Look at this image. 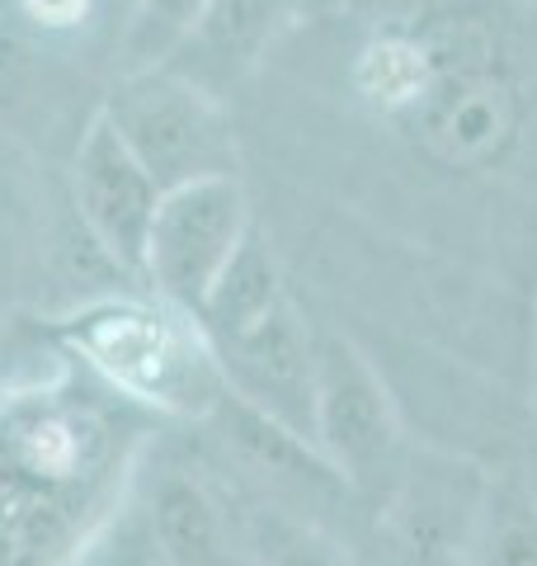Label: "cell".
Instances as JSON below:
<instances>
[{
	"mask_svg": "<svg viewBox=\"0 0 537 566\" xmlns=\"http://www.w3.org/2000/svg\"><path fill=\"white\" fill-rule=\"evenodd\" d=\"M250 232L255 222H250V193L241 175H212V180L166 189L141 274L170 307L193 316Z\"/></svg>",
	"mask_w": 537,
	"mask_h": 566,
	"instance_id": "obj_5",
	"label": "cell"
},
{
	"mask_svg": "<svg viewBox=\"0 0 537 566\" xmlns=\"http://www.w3.org/2000/svg\"><path fill=\"white\" fill-rule=\"evenodd\" d=\"M76 349L118 392L175 416H212L227 397L218 354L189 312L99 307L76 326Z\"/></svg>",
	"mask_w": 537,
	"mask_h": 566,
	"instance_id": "obj_1",
	"label": "cell"
},
{
	"mask_svg": "<svg viewBox=\"0 0 537 566\" xmlns=\"http://www.w3.org/2000/svg\"><path fill=\"white\" fill-rule=\"evenodd\" d=\"M524 482H528V486H533V495H537V463H533V472L524 476Z\"/></svg>",
	"mask_w": 537,
	"mask_h": 566,
	"instance_id": "obj_20",
	"label": "cell"
},
{
	"mask_svg": "<svg viewBox=\"0 0 537 566\" xmlns=\"http://www.w3.org/2000/svg\"><path fill=\"white\" fill-rule=\"evenodd\" d=\"M434 48V85L401 123L424 156L453 170L495 166L518 137V95L491 66L481 33H443Z\"/></svg>",
	"mask_w": 537,
	"mask_h": 566,
	"instance_id": "obj_4",
	"label": "cell"
},
{
	"mask_svg": "<svg viewBox=\"0 0 537 566\" xmlns=\"http://www.w3.org/2000/svg\"><path fill=\"white\" fill-rule=\"evenodd\" d=\"M316 453L339 482L382 505L406 463V430L382 374L345 335H316Z\"/></svg>",
	"mask_w": 537,
	"mask_h": 566,
	"instance_id": "obj_3",
	"label": "cell"
},
{
	"mask_svg": "<svg viewBox=\"0 0 537 566\" xmlns=\"http://www.w3.org/2000/svg\"><path fill=\"white\" fill-rule=\"evenodd\" d=\"M533 411H537V316H533Z\"/></svg>",
	"mask_w": 537,
	"mask_h": 566,
	"instance_id": "obj_19",
	"label": "cell"
},
{
	"mask_svg": "<svg viewBox=\"0 0 537 566\" xmlns=\"http://www.w3.org/2000/svg\"><path fill=\"white\" fill-rule=\"evenodd\" d=\"M297 20V0H208L199 29L175 52L170 71L193 81L212 99H222L231 85H241L260 66L264 52Z\"/></svg>",
	"mask_w": 537,
	"mask_h": 566,
	"instance_id": "obj_9",
	"label": "cell"
},
{
	"mask_svg": "<svg viewBox=\"0 0 537 566\" xmlns=\"http://www.w3.org/2000/svg\"><path fill=\"white\" fill-rule=\"evenodd\" d=\"M118 6H123V14H128V6H133V0H118Z\"/></svg>",
	"mask_w": 537,
	"mask_h": 566,
	"instance_id": "obj_21",
	"label": "cell"
},
{
	"mask_svg": "<svg viewBox=\"0 0 537 566\" xmlns=\"http://www.w3.org/2000/svg\"><path fill=\"white\" fill-rule=\"evenodd\" d=\"M99 118L137 156V166L160 185V193L212 180V175H236V137H231L222 99L175 76L170 66L123 71Z\"/></svg>",
	"mask_w": 537,
	"mask_h": 566,
	"instance_id": "obj_2",
	"label": "cell"
},
{
	"mask_svg": "<svg viewBox=\"0 0 537 566\" xmlns=\"http://www.w3.org/2000/svg\"><path fill=\"white\" fill-rule=\"evenodd\" d=\"M434 85V48L420 33H368L354 62V91L372 109L406 118Z\"/></svg>",
	"mask_w": 537,
	"mask_h": 566,
	"instance_id": "obj_12",
	"label": "cell"
},
{
	"mask_svg": "<svg viewBox=\"0 0 537 566\" xmlns=\"http://www.w3.org/2000/svg\"><path fill=\"white\" fill-rule=\"evenodd\" d=\"M71 193H76L81 222L99 241V251L114 255L123 270L141 274L147 237L160 208V185L137 166V156L123 147L104 118L81 133L76 161H71Z\"/></svg>",
	"mask_w": 537,
	"mask_h": 566,
	"instance_id": "obj_8",
	"label": "cell"
},
{
	"mask_svg": "<svg viewBox=\"0 0 537 566\" xmlns=\"http://www.w3.org/2000/svg\"><path fill=\"white\" fill-rule=\"evenodd\" d=\"M227 392L316 449V331L293 303H278L260 326L212 345Z\"/></svg>",
	"mask_w": 537,
	"mask_h": 566,
	"instance_id": "obj_7",
	"label": "cell"
},
{
	"mask_svg": "<svg viewBox=\"0 0 537 566\" xmlns=\"http://www.w3.org/2000/svg\"><path fill=\"white\" fill-rule=\"evenodd\" d=\"M203 10H208V0H133L128 14H123V33H118L123 71L170 66L175 52L199 29Z\"/></svg>",
	"mask_w": 537,
	"mask_h": 566,
	"instance_id": "obj_15",
	"label": "cell"
},
{
	"mask_svg": "<svg viewBox=\"0 0 537 566\" xmlns=\"http://www.w3.org/2000/svg\"><path fill=\"white\" fill-rule=\"evenodd\" d=\"M302 20H335V14H345V0H297Z\"/></svg>",
	"mask_w": 537,
	"mask_h": 566,
	"instance_id": "obj_18",
	"label": "cell"
},
{
	"mask_svg": "<svg viewBox=\"0 0 537 566\" xmlns=\"http://www.w3.org/2000/svg\"><path fill=\"white\" fill-rule=\"evenodd\" d=\"M429 0H345V14L368 33H420Z\"/></svg>",
	"mask_w": 537,
	"mask_h": 566,
	"instance_id": "obj_16",
	"label": "cell"
},
{
	"mask_svg": "<svg viewBox=\"0 0 537 566\" xmlns=\"http://www.w3.org/2000/svg\"><path fill=\"white\" fill-rule=\"evenodd\" d=\"M241 566H354V557L316 520L255 505L241 520Z\"/></svg>",
	"mask_w": 537,
	"mask_h": 566,
	"instance_id": "obj_14",
	"label": "cell"
},
{
	"mask_svg": "<svg viewBox=\"0 0 537 566\" xmlns=\"http://www.w3.org/2000/svg\"><path fill=\"white\" fill-rule=\"evenodd\" d=\"M151 528L170 566H241V528L199 476L170 472L156 486Z\"/></svg>",
	"mask_w": 537,
	"mask_h": 566,
	"instance_id": "obj_10",
	"label": "cell"
},
{
	"mask_svg": "<svg viewBox=\"0 0 537 566\" xmlns=\"http://www.w3.org/2000/svg\"><path fill=\"white\" fill-rule=\"evenodd\" d=\"M467 566H537V495L524 476H486Z\"/></svg>",
	"mask_w": 537,
	"mask_h": 566,
	"instance_id": "obj_13",
	"label": "cell"
},
{
	"mask_svg": "<svg viewBox=\"0 0 537 566\" xmlns=\"http://www.w3.org/2000/svg\"><path fill=\"white\" fill-rule=\"evenodd\" d=\"M278 303H288L278 260H274V251H268V241L260 232H250L245 245L218 274V283L208 289L199 312H193V322H199V331L208 335V345H222V340H231V335L260 326Z\"/></svg>",
	"mask_w": 537,
	"mask_h": 566,
	"instance_id": "obj_11",
	"label": "cell"
},
{
	"mask_svg": "<svg viewBox=\"0 0 537 566\" xmlns=\"http://www.w3.org/2000/svg\"><path fill=\"white\" fill-rule=\"evenodd\" d=\"M486 476L467 458L406 449L397 482L382 495V538L397 566H467Z\"/></svg>",
	"mask_w": 537,
	"mask_h": 566,
	"instance_id": "obj_6",
	"label": "cell"
},
{
	"mask_svg": "<svg viewBox=\"0 0 537 566\" xmlns=\"http://www.w3.org/2000/svg\"><path fill=\"white\" fill-rule=\"evenodd\" d=\"M29 14L39 24H52V29H66V24H81L85 20V10H90V0H24Z\"/></svg>",
	"mask_w": 537,
	"mask_h": 566,
	"instance_id": "obj_17",
	"label": "cell"
}]
</instances>
